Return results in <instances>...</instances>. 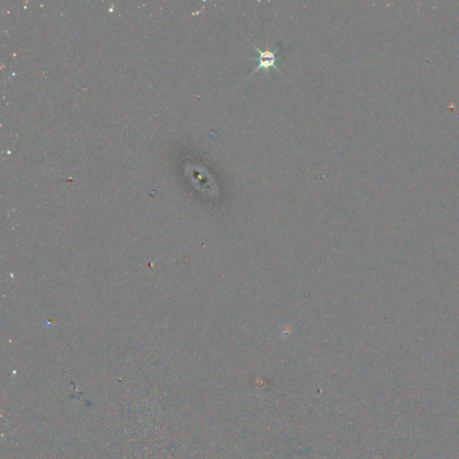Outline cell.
<instances>
[{"label": "cell", "instance_id": "1", "mask_svg": "<svg viewBox=\"0 0 459 459\" xmlns=\"http://www.w3.org/2000/svg\"><path fill=\"white\" fill-rule=\"evenodd\" d=\"M253 46L255 47L256 50L258 52L259 56L255 59V61L257 62V67L256 69H254V71L252 72L251 75L255 74L256 72L258 71L261 68L264 69L266 71V73H267L268 69L270 68H275L278 72H280V70L278 69L277 66H276V62L279 60L276 49L270 50L267 46L266 51H261L257 46Z\"/></svg>", "mask_w": 459, "mask_h": 459}]
</instances>
